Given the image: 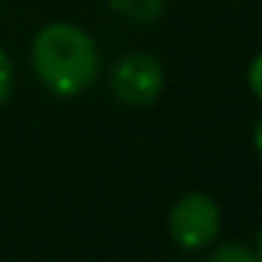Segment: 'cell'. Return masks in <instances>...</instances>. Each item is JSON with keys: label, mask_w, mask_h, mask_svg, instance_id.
I'll use <instances>...</instances> for the list:
<instances>
[{"label": "cell", "mask_w": 262, "mask_h": 262, "mask_svg": "<svg viewBox=\"0 0 262 262\" xmlns=\"http://www.w3.org/2000/svg\"><path fill=\"white\" fill-rule=\"evenodd\" d=\"M31 70L55 98H76L101 76V49L76 21H49L31 40Z\"/></svg>", "instance_id": "1"}, {"label": "cell", "mask_w": 262, "mask_h": 262, "mask_svg": "<svg viewBox=\"0 0 262 262\" xmlns=\"http://www.w3.org/2000/svg\"><path fill=\"white\" fill-rule=\"evenodd\" d=\"M110 92L125 107H152L165 92V67L152 52H125L110 67Z\"/></svg>", "instance_id": "2"}, {"label": "cell", "mask_w": 262, "mask_h": 262, "mask_svg": "<svg viewBox=\"0 0 262 262\" xmlns=\"http://www.w3.org/2000/svg\"><path fill=\"white\" fill-rule=\"evenodd\" d=\"M223 210L207 192H186L168 210V235L183 250H204L220 238Z\"/></svg>", "instance_id": "3"}, {"label": "cell", "mask_w": 262, "mask_h": 262, "mask_svg": "<svg viewBox=\"0 0 262 262\" xmlns=\"http://www.w3.org/2000/svg\"><path fill=\"white\" fill-rule=\"evenodd\" d=\"M107 6L128 25H152L162 18L168 0H107Z\"/></svg>", "instance_id": "4"}, {"label": "cell", "mask_w": 262, "mask_h": 262, "mask_svg": "<svg viewBox=\"0 0 262 262\" xmlns=\"http://www.w3.org/2000/svg\"><path fill=\"white\" fill-rule=\"evenodd\" d=\"M204 262H262L253 250V244H244V241H223L216 244Z\"/></svg>", "instance_id": "5"}, {"label": "cell", "mask_w": 262, "mask_h": 262, "mask_svg": "<svg viewBox=\"0 0 262 262\" xmlns=\"http://www.w3.org/2000/svg\"><path fill=\"white\" fill-rule=\"evenodd\" d=\"M15 92V67H12V58L6 55V49L0 46V107L12 98Z\"/></svg>", "instance_id": "6"}, {"label": "cell", "mask_w": 262, "mask_h": 262, "mask_svg": "<svg viewBox=\"0 0 262 262\" xmlns=\"http://www.w3.org/2000/svg\"><path fill=\"white\" fill-rule=\"evenodd\" d=\"M247 85H250L253 98L262 104V52L253 55V61H250V67H247Z\"/></svg>", "instance_id": "7"}, {"label": "cell", "mask_w": 262, "mask_h": 262, "mask_svg": "<svg viewBox=\"0 0 262 262\" xmlns=\"http://www.w3.org/2000/svg\"><path fill=\"white\" fill-rule=\"evenodd\" d=\"M253 146H256V152L262 156V116L256 119V125H253Z\"/></svg>", "instance_id": "8"}, {"label": "cell", "mask_w": 262, "mask_h": 262, "mask_svg": "<svg viewBox=\"0 0 262 262\" xmlns=\"http://www.w3.org/2000/svg\"><path fill=\"white\" fill-rule=\"evenodd\" d=\"M253 250H256V256L262 259V229L256 232V238H253Z\"/></svg>", "instance_id": "9"}]
</instances>
